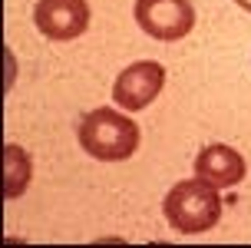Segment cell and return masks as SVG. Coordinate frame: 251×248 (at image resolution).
<instances>
[{
	"label": "cell",
	"mask_w": 251,
	"mask_h": 248,
	"mask_svg": "<svg viewBox=\"0 0 251 248\" xmlns=\"http://www.w3.org/2000/svg\"><path fill=\"white\" fill-rule=\"evenodd\" d=\"M76 136H79L83 152H89L93 159L126 162L129 156H136L142 133H139L136 119H129V116L109 110V106H100V110L86 112V116L79 119Z\"/></svg>",
	"instance_id": "cell-1"
},
{
	"label": "cell",
	"mask_w": 251,
	"mask_h": 248,
	"mask_svg": "<svg viewBox=\"0 0 251 248\" xmlns=\"http://www.w3.org/2000/svg\"><path fill=\"white\" fill-rule=\"evenodd\" d=\"M162 212L169 225L182 232V235H201L218 225L222 219V198L218 189L208 186L205 179H182L169 189V195L162 202Z\"/></svg>",
	"instance_id": "cell-2"
},
{
	"label": "cell",
	"mask_w": 251,
	"mask_h": 248,
	"mask_svg": "<svg viewBox=\"0 0 251 248\" xmlns=\"http://www.w3.org/2000/svg\"><path fill=\"white\" fill-rule=\"evenodd\" d=\"M136 24L152 40H176L188 37L195 27V7L192 0H136Z\"/></svg>",
	"instance_id": "cell-3"
},
{
	"label": "cell",
	"mask_w": 251,
	"mask_h": 248,
	"mask_svg": "<svg viewBox=\"0 0 251 248\" xmlns=\"http://www.w3.org/2000/svg\"><path fill=\"white\" fill-rule=\"evenodd\" d=\"M165 86V66L155 60H139L132 66H126L113 83V99L116 106H123L129 112L146 110L152 99L162 93Z\"/></svg>",
	"instance_id": "cell-4"
},
{
	"label": "cell",
	"mask_w": 251,
	"mask_h": 248,
	"mask_svg": "<svg viewBox=\"0 0 251 248\" xmlns=\"http://www.w3.org/2000/svg\"><path fill=\"white\" fill-rule=\"evenodd\" d=\"M33 24L47 40H76L89 30L86 0H40L33 7Z\"/></svg>",
	"instance_id": "cell-5"
},
{
	"label": "cell",
	"mask_w": 251,
	"mask_h": 248,
	"mask_svg": "<svg viewBox=\"0 0 251 248\" xmlns=\"http://www.w3.org/2000/svg\"><path fill=\"white\" fill-rule=\"evenodd\" d=\"M245 172H248V165L241 159V152L225 146V142H212V146H205L199 156H195V175L205 179V182L215 186V189L238 186L241 179H245Z\"/></svg>",
	"instance_id": "cell-6"
},
{
	"label": "cell",
	"mask_w": 251,
	"mask_h": 248,
	"mask_svg": "<svg viewBox=\"0 0 251 248\" xmlns=\"http://www.w3.org/2000/svg\"><path fill=\"white\" fill-rule=\"evenodd\" d=\"M33 179V162L17 142H7L3 149V182H7V198H20L24 189Z\"/></svg>",
	"instance_id": "cell-7"
},
{
	"label": "cell",
	"mask_w": 251,
	"mask_h": 248,
	"mask_svg": "<svg viewBox=\"0 0 251 248\" xmlns=\"http://www.w3.org/2000/svg\"><path fill=\"white\" fill-rule=\"evenodd\" d=\"M235 3H238L241 10H248V13H251V0H235Z\"/></svg>",
	"instance_id": "cell-8"
}]
</instances>
